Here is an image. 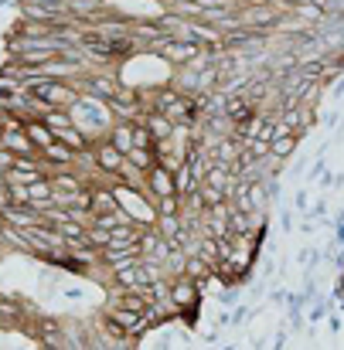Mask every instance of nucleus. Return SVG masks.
Listing matches in <instances>:
<instances>
[{"label":"nucleus","mask_w":344,"mask_h":350,"mask_svg":"<svg viewBox=\"0 0 344 350\" xmlns=\"http://www.w3.org/2000/svg\"><path fill=\"white\" fill-rule=\"evenodd\" d=\"M119 208L113 187H93V215H110Z\"/></svg>","instance_id":"nucleus-9"},{"label":"nucleus","mask_w":344,"mask_h":350,"mask_svg":"<svg viewBox=\"0 0 344 350\" xmlns=\"http://www.w3.org/2000/svg\"><path fill=\"white\" fill-rule=\"evenodd\" d=\"M297 146H300V136H293V133H290V136H276V139L269 143V153H273L276 160H283V163H286V160L297 153Z\"/></svg>","instance_id":"nucleus-10"},{"label":"nucleus","mask_w":344,"mask_h":350,"mask_svg":"<svg viewBox=\"0 0 344 350\" xmlns=\"http://www.w3.org/2000/svg\"><path fill=\"white\" fill-rule=\"evenodd\" d=\"M293 208H297L300 215H307V211H310V191H307V187H300V191L293 194Z\"/></svg>","instance_id":"nucleus-16"},{"label":"nucleus","mask_w":344,"mask_h":350,"mask_svg":"<svg viewBox=\"0 0 344 350\" xmlns=\"http://www.w3.org/2000/svg\"><path fill=\"white\" fill-rule=\"evenodd\" d=\"M14 160H17V157H14V153H10L7 146H0V177H3V174H7L10 167H14Z\"/></svg>","instance_id":"nucleus-17"},{"label":"nucleus","mask_w":344,"mask_h":350,"mask_svg":"<svg viewBox=\"0 0 344 350\" xmlns=\"http://www.w3.org/2000/svg\"><path fill=\"white\" fill-rule=\"evenodd\" d=\"M93 157H96V167H99L103 174H110V177L119 174V167H123V160H126V153H119L110 139L93 143Z\"/></svg>","instance_id":"nucleus-2"},{"label":"nucleus","mask_w":344,"mask_h":350,"mask_svg":"<svg viewBox=\"0 0 344 350\" xmlns=\"http://www.w3.org/2000/svg\"><path fill=\"white\" fill-rule=\"evenodd\" d=\"M133 146H143V150H153V136L143 122H133Z\"/></svg>","instance_id":"nucleus-15"},{"label":"nucleus","mask_w":344,"mask_h":350,"mask_svg":"<svg viewBox=\"0 0 344 350\" xmlns=\"http://www.w3.org/2000/svg\"><path fill=\"white\" fill-rule=\"evenodd\" d=\"M38 177H45L41 170H27V167H10L7 174H3V184H21V187H27V184H34Z\"/></svg>","instance_id":"nucleus-12"},{"label":"nucleus","mask_w":344,"mask_h":350,"mask_svg":"<svg viewBox=\"0 0 344 350\" xmlns=\"http://www.w3.org/2000/svg\"><path fill=\"white\" fill-rule=\"evenodd\" d=\"M171 306H174L177 313H184V320H195L191 313L201 306V289H198V282L188 279V275L171 279Z\"/></svg>","instance_id":"nucleus-1"},{"label":"nucleus","mask_w":344,"mask_h":350,"mask_svg":"<svg viewBox=\"0 0 344 350\" xmlns=\"http://www.w3.org/2000/svg\"><path fill=\"white\" fill-rule=\"evenodd\" d=\"M27 198H31V208L48 204V201H51V184H48V177H38L34 184H27Z\"/></svg>","instance_id":"nucleus-11"},{"label":"nucleus","mask_w":344,"mask_h":350,"mask_svg":"<svg viewBox=\"0 0 344 350\" xmlns=\"http://www.w3.org/2000/svg\"><path fill=\"white\" fill-rule=\"evenodd\" d=\"M249 313H252L249 306H235V310H232V313H225L219 323H222V327H242V323L249 320Z\"/></svg>","instance_id":"nucleus-14"},{"label":"nucleus","mask_w":344,"mask_h":350,"mask_svg":"<svg viewBox=\"0 0 344 350\" xmlns=\"http://www.w3.org/2000/svg\"><path fill=\"white\" fill-rule=\"evenodd\" d=\"M314 232H317V225H314V218L307 215V218L300 221V234H304V238H314Z\"/></svg>","instance_id":"nucleus-19"},{"label":"nucleus","mask_w":344,"mask_h":350,"mask_svg":"<svg viewBox=\"0 0 344 350\" xmlns=\"http://www.w3.org/2000/svg\"><path fill=\"white\" fill-rule=\"evenodd\" d=\"M106 139L113 143L119 153L133 150V122H130V119H113V126H110V136H106Z\"/></svg>","instance_id":"nucleus-6"},{"label":"nucleus","mask_w":344,"mask_h":350,"mask_svg":"<svg viewBox=\"0 0 344 350\" xmlns=\"http://www.w3.org/2000/svg\"><path fill=\"white\" fill-rule=\"evenodd\" d=\"M140 122H143V126L150 129V136H153V143H160V139H171V136H174V129H177V126H174L171 119L164 116V113H157V109H147Z\"/></svg>","instance_id":"nucleus-5"},{"label":"nucleus","mask_w":344,"mask_h":350,"mask_svg":"<svg viewBox=\"0 0 344 350\" xmlns=\"http://www.w3.org/2000/svg\"><path fill=\"white\" fill-rule=\"evenodd\" d=\"M304 170H307V157H300V160L290 167V174H304Z\"/></svg>","instance_id":"nucleus-22"},{"label":"nucleus","mask_w":344,"mask_h":350,"mask_svg":"<svg viewBox=\"0 0 344 350\" xmlns=\"http://www.w3.org/2000/svg\"><path fill=\"white\" fill-rule=\"evenodd\" d=\"M286 10H290V14H293V17H297V21H300L304 27H321V24L328 21V10H321V7H317L314 0H304V3H290Z\"/></svg>","instance_id":"nucleus-4"},{"label":"nucleus","mask_w":344,"mask_h":350,"mask_svg":"<svg viewBox=\"0 0 344 350\" xmlns=\"http://www.w3.org/2000/svg\"><path fill=\"white\" fill-rule=\"evenodd\" d=\"M24 133L31 136V143H34L38 150H45L48 143H55V133L45 126V119H27V122H24Z\"/></svg>","instance_id":"nucleus-8"},{"label":"nucleus","mask_w":344,"mask_h":350,"mask_svg":"<svg viewBox=\"0 0 344 350\" xmlns=\"http://www.w3.org/2000/svg\"><path fill=\"white\" fill-rule=\"evenodd\" d=\"M222 350H235V344H225V347H222Z\"/></svg>","instance_id":"nucleus-24"},{"label":"nucleus","mask_w":344,"mask_h":350,"mask_svg":"<svg viewBox=\"0 0 344 350\" xmlns=\"http://www.w3.org/2000/svg\"><path fill=\"white\" fill-rule=\"evenodd\" d=\"M324 313H328V306H324V303H314V310H310V317H307V320H310V323H317V320H324Z\"/></svg>","instance_id":"nucleus-20"},{"label":"nucleus","mask_w":344,"mask_h":350,"mask_svg":"<svg viewBox=\"0 0 344 350\" xmlns=\"http://www.w3.org/2000/svg\"><path fill=\"white\" fill-rule=\"evenodd\" d=\"M55 139H58V143H65V146H69V150H75V153H82V150H89V146H93V143H89V136H86L75 122H72V126H65V129H58V133H55Z\"/></svg>","instance_id":"nucleus-7"},{"label":"nucleus","mask_w":344,"mask_h":350,"mask_svg":"<svg viewBox=\"0 0 344 350\" xmlns=\"http://www.w3.org/2000/svg\"><path fill=\"white\" fill-rule=\"evenodd\" d=\"M126 160H130L133 167H140V170H150V167L157 163L153 150H143V146H133V150H126Z\"/></svg>","instance_id":"nucleus-13"},{"label":"nucleus","mask_w":344,"mask_h":350,"mask_svg":"<svg viewBox=\"0 0 344 350\" xmlns=\"http://www.w3.org/2000/svg\"><path fill=\"white\" fill-rule=\"evenodd\" d=\"M286 340H290V327H280L276 340H273V350H286Z\"/></svg>","instance_id":"nucleus-18"},{"label":"nucleus","mask_w":344,"mask_h":350,"mask_svg":"<svg viewBox=\"0 0 344 350\" xmlns=\"http://www.w3.org/2000/svg\"><path fill=\"white\" fill-rule=\"evenodd\" d=\"M7 204V184H0V208Z\"/></svg>","instance_id":"nucleus-23"},{"label":"nucleus","mask_w":344,"mask_h":350,"mask_svg":"<svg viewBox=\"0 0 344 350\" xmlns=\"http://www.w3.org/2000/svg\"><path fill=\"white\" fill-rule=\"evenodd\" d=\"M147 191H150L153 201H157V198H171V194H177V187H174V174H171L167 167L153 163V167L147 170Z\"/></svg>","instance_id":"nucleus-3"},{"label":"nucleus","mask_w":344,"mask_h":350,"mask_svg":"<svg viewBox=\"0 0 344 350\" xmlns=\"http://www.w3.org/2000/svg\"><path fill=\"white\" fill-rule=\"evenodd\" d=\"M280 228H283V232H293V215H290V211L280 215Z\"/></svg>","instance_id":"nucleus-21"}]
</instances>
